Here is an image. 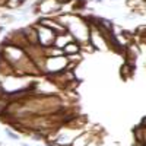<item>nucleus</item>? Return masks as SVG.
<instances>
[{
	"instance_id": "nucleus-3",
	"label": "nucleus",
	"mask_w": 146,
	"mask_h": 146,
	"mask_svg": "<svg viewBox=\"0 0 146 146\" xmlns=\"http://www.w3.org/2000/svg\"><path fill=\"white\" fill-rule=\"evenodd\" d=\"M89 140H91V137H89V135H80V136H78L75 140H73V143H72V146H88L89 145Z\"/></svg>"
},
{
	"instance_id": "nucleus-7",
	"label": "nucleus",
	"mask_w": 146,
	"mask_h": 146,
	"mask_svg": "<svg viewBox=\"0 0 146 146\" xmlns=\"http://www.w3.org/2000/svg\"><path fill=\"white\" fill-rule=\"evenodd\" d=\"M96 2H101V0H96Z\"/></svg>"
},
{
	"instance_id": "nucleus-5",
	"label": "nucleus",
	"mask_w": 146,
	"mask_h": 146,
	"mask_svg": "<svg viewBox=\"0 0 146 146\" xmlns=\"http://www.w3.org/2000/svg\"><path fill=\"white\" fill-rule=\"evenodd\" d=\"M6 135H7V136H9L10 139H13V140H18V136L15 135V133H13V131H10L9 129H6Z\"/></svg>"
},
{
	"instance_id": "nucleus-2",
	"label": "nucleus",
	"mask_w": 146,
	"mask_h": 146,
	"mask_svg": "<svg viewBox=\"0 0 146 146\" xmlns=\"http://www.w3.org/2000/svg\"><path fill=\"white\" fill-rule=\"evenodd\" d=\"M79 51H80V45H79L76 41L69 42V44L63 48V54L67 56V57H70V56H78Z\"/></svg>"
},
{
	"instance_id": "nucleus-4",
	"label": "nucleus",
	"mask_w": 146,
	"mask_h": 146,
	"mask_svg": "<svg viewBox=\"0 0 146 146\" xmlns=\"http://www.w3.org/2000/svg\"><path fill=\"white\" fill-rule=\"evenodd\" d=\"M131 73H133V67L131 66L124 64L123 67H121V76H123V78H124V75H126V78H130Z\"/></svg>"
},
{
	"instance_id": "nucleus-6",
	"label": "nucleus",
	"mask_w": 146,
	"mask_h": 146,
	"mask_svg": "<svg viewBox=\"0 0 146 146\" xmlns=\"http://www.w3.org/2000/svg\"><path fill=\"white\" fill-rule=\"evenodd\" d=\"M22 146H29V145H27V143H22Z\"/></svg>"
},
{
	"instance_id": "nucleus-1",
	"label": "nucleus",
	"mask_w": 146,
	"mask_h": 146,
	"mask_svg": "<svg viewBox=\"0 0 146 146\" xmlns=\"http://www.w3.org/2000/svg\"><path fill=\"white\" fill-rule=\"evenodd\" d=\"M73 41V35L67 34V32H63V34H58L56 36V41H54V47H57L58 50H63V48Z\"/></svg>"
}]
</instances>
